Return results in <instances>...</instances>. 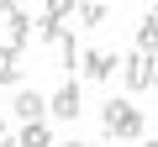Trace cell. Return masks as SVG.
<instances>
[{"instance_id": "cell-10", "label": "cell", "mask_w": 158, "mask_h": 147, "mask_svg": "<svg viewBox=\"0 0 158 147\" xmlns=\"http://www.w3.org/2000/svg\"><path fill=\"white\" fill-rule=\"evenodd\" d=\"M79 11V0H42V16H53V21H69Z\"/></svg>"}, {"instance_id": "cell-15", "label": "cell", "mask_w": 158, "mask_h": 147, "mask_svg": "<svg viewBox=\"0 0 158 147\" xmlns=\"http://www.w3.org/2000/svg\"><path fill=\"white\" fill-rule=\"evenodd\" d=\"M53 147H85V142H79V137H69V142H53Z\"/></svg>"}, {"instance_id": "cell-19", "label": "cell", "mask_w": 158, "mask_h": 147, "mask_svg": "<svg viewBox=\"0 0 158 147\" xmlns=\"http://www.w3.org/2000/svg\"><path fill=\"white\" fill-rule=\"evenodd\" d=\"M153 84H158V74H153Z\"/></svg>"}, {"instance_id": "cell-13", "label": "cell", "mask_w": 158, "mask_h": 147, "mask_svg": "<svg viewBox=\"0 0 158 147\" xmlns=\"http://www.w3.org/2000/svg\"><path fill=\"white\" fill-rule=\"evenodd\" d=\"M16 58H21V47H16V42H6V47H0V68H16Z\"/></svg>"}, {"instance_id": "cell-5", "label": "cell", "mask_w": 158, "mask_h": 147, "mask_svg": "<svg viewBox=\"0 0 158 147\" xmlns=\"http://www.w3.org/2000/svg\"><path fill=\"white\" fill-rule=\"evenodd\" d=\"M11 116H21V121H42V116H48V100H42L37 89H16V100H11Z\"/></svg>"}, {"instance_id": "cell-9", "label": "cell", "mask_w": 158, "mask_h": 147, "mask_svg": "<svg viewBox=\"0 0 158 147\" xmlns=\"http://www.w3.org/2000/svg\"><path fill=\"white\" fill-rule=\"evenodd\" d=\"M79 21H85V26H106L111 21V6H106V0H79Z\"/></svg>"}, {"instance_id": "cell-6", "label": "cell", "mask_w": 158, "mask_h": 147, "mask_svg": "<svg viewBox=\"0 0 158 147\" xmlns=\"http://www.w3.org/2000/svg\"><path fill=\"white\" fill-rule=\"evenodd\" d=\"M16 147H53V131H48V116H42V121H27V131L16 137Z\"/></svg>"}, {"instance_id": "cell-3", "label": "cell", "mask_w": 158, "mask_h": 147, "mask_svg": "<svg viewBox=\"0 0 158 147\" xmlns=\"http://www.w3.org/2000/svg\"><path fill=\"white\" fill-rule=\"evenodd\" d=\"M153 68H158V63H153V53H142V47H137V53L121 63V79H127V89H153Z\"/></svg>"}, {"instance_id": "cell-14", "label": "cell", "mask_w": 158, "mask_h": 147, "mask_svg": "<svg viewBox=\"0 0 158 147\" xmlns=\"http://www.w3.org/2000/svg\"><path fill=\"white\" fill-rule=\"evenodd\" d=\"M0 147H16V131H11L6 121H0Z\"/></svg>"}, {"instance_id": "cell-7", "label": "cell", "mask_w": 158, "mask_h": 147, "mask_svg": "<svg viewBox=\"0 0 158 147\" xmlns=\"http://www.w3.org/2000/svg\"><path fill=\"white\" fill-rule=\"evenodd\" d=\"M6 26H11V42H16V47H27V42H32V16H27L21 6L6 16Z\"/></svg>"}, {"instance_id": "cell-20", "label": "cell", "mask_w": 158, "mask_h": 147, "mask_svg": "<svg viewBox=\"0 0 158 147\" xmlns=\"http://www.w3.org/2000/svg\"><path fill=\"white\" fill-rule=\"evenodd\" d=\"M121 147H127V142H121Z\"/></svg>"}, {"instance_id": "cell-18", "label": "cell", "mask_w": 158, "mask_h": 147, "mask_svg": "<svg viewBox=\"0 0 158 147\" xmlns=\"http://www.w3.org/2000/svg\"><path fill=\"white\" fill-rule=\"evenodd\" d=\"M142 147H158V142H142Z\"/></svg>"}, {"instance_id": "cell-16", "label": "cell", "mask_w": 158, "mask_h": 147, "mask_svg": "<svg viewBox=\"0 0 158 147\" xmlns=\"http://www.w3.org/2000/svg\"><path fill=\"white\" fill-rule=\"evenodd\" d=\"M0 11H6V16H11V11H16V0H0Z\"/></svg>"}, {"instance_id": "cell-2", "label": "cell", "mask_w": 158, "mask_h": 147, "mask_svg": "<svg viewBox=\"0 0 158 147\" xmlns=\"http://www.w3.org/2000/svg\"><path fill=\"white\" fill-rule=\"evenodd\" d=\"M116 68H121V58L106 53V47H85V53H79V74H85V79H95V84H106Z\"/></svg>"}, {"instance_id": "cell-8", "label": "cell", "mask_w": 158, "mask_h": 147, "mask_svg": "<svg viewBox=\"0 0 158 147\" xmlns=\"http://www.w3.org/2000/svg\"><path fill=\"white\" fill-rule=\"evenodd\" d=\"M137 47H142V53H153V58H158V16H153V11H148V16H142V21H137Z\"/></svg>"}, {"instance_id": "cell-17", "label": "cell", "mask_w": 158, "mask_h": 147, "mask_svg": "<svg viewBox=\"0 0 158 147\" xmlns=\"http://www.w3.org/2000/svg\"><path fill=\"white\" fill-rule=\"evenodd\" d=\"M148 11H153V16H158V0H148Z\"/></svg>"}, {"instance_id": "cell-11", "label": "cell", "mask_w": 158, "mask_h": 147, "mask_svg": "<svg viewBox=\"0 0 158 147\" xmlns=\"http://www.w3.org/2000/svg\"><path fill=\"white\" fill-rule=\"evenodd\" d=\"M58 53H63V68L74 74V63H79V47H74V37H69V32L58 37Z\"/></svg>"}, {"instance_id": "cell-12", "label": "cell", "mask_w": 158, "mask_h": 147, "mask_svg": "<svg viewBox=\"0 0 158 147\" xmlns=\"http://www.w3.org/2000/svg\"><path fill=\"white\" fill-rule=\"evenodd\" d=\"M16 84H21V68H0V95L16 89Z\"/></svg>"}, {"instance_id": "cell-4", "label": "cell", "mask_w": 158, "mask_h": 147, "mask_svg": "<svg viewBox=\"0 0 158 147\" xmlns=\"http://www.w3.org/2000/svg\"><path fill=\"white\" fill-rule=\"evenodd\" d=\"M48 116H58V121H79V116H85V95H79V84H74V79L48 100Z\"/></svg>"}, {"instance_id": "cell-1", "label": "cell", "mask_w": 158, "mask_h": 147, "mask_svg": "<svg viewBox=\"0 0 158 147\" xmlns=\"http://www.w3.org/2000/svg\"><path fill=\"white\" fill-rule=\"evenodd\" d=\"M100 131H106L111 142H142L148 116H142L132 100H106V110H100Z\"/></svg>"}]
</instances>
